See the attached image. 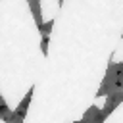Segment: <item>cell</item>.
<instances>
[]
</instances>
